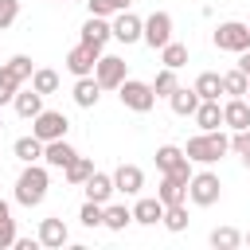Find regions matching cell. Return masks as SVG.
I'll return each mask as SVG.
<instances>
[{
  "label": "cell",
  "mask_w": 250,
  "mask_h": 250,
  "mask_svg": "<svg viewBox=\"0 0 250 250\" xmlns=\"http://www.w3.org/2000/svg\"><path fill=\"white\" fill-rule=\"evenodd\" d=\"M184 152H188V160L191 164H215V160H223L227 152H230V137L227 133H219V129H199L188 145H184Z\"/></svg>",
  "instance_id": "obj_1"
},
{
  "label": "cell",
  "mask_w": 250,
  "mask_h": 250,
  "mask_svg": "<svg viewBox=\"0 0 250 250\" xmlns=\"http://www.w3.org/2000/svg\"><path fill=\"white\" fill-rule=\"evenodd\" d=\"M47 188H51V176L47 168L35 160V164H23V172L16 176V203L20 207H39L47 199Z\"/></svg>",
  "instance_id": "obj_2"
},
{
  "label": "cell",
  "mask_w": 250,
  "mask_h": 250,
  "mask_svg": "<svg viewBox=\"0 0 250 250\" xmlns=\"http://www.w3.org/2000/svg\"><path fill=\"white\" fill-rule=\"evenodd\" d=\"M31 74H35L31 59H27V55H12V59L0 66V105H8V102L20 94V86L31 82Z\"/></svg>",
  "instance_id": "obj_3"
},
{
  "label": "cell",
  "mask_w": 250,
  "mask_h": 250,
  "mask_svg": "<svg viewBox=\"0 0 250 250\" xmlns=\"http://www.w3.org/2000/svg\"><path fill=\"white\" fill-rule=\"evenodd\" d=\"M117 98H121V105L133 109V113H148V109L156 105L152 82H141V78H125V82L117 86Z\"/></svg>",
  "instance_id": "obj_4"
},
{
  "label": "cell",
  "mask_w": 250,
  "mask_h": 250,
  "mask_svg": "<svg viewBox=\"0 0 250 250\" xmlns=\"http://www.w3.org/2000/svg\"><path fill=\"white\" fill-rule=\"evenodd\" d=\"M219 195H223V184H219V176H215L211 168H203V172H195V176L188 180V199H191L195 207H215Z\"/></svg>",
  "instance_id": "obj_5"
},
{
  "label": "cell",
  "mask_w": 250,
  "mask_h": 250,
  "mask_svg": "<svg viewBox=\"0 0 250 250\" xmlns=\"http://www.w3.org/2000/svg\"><path fill=\"white\" fill-rule=\"evenodd\" d=\"M215 47L219 51H230V55H238V51H246L250 47V23H238V20H227V23H219L215 27Z\"/></svg>",
  "instance_id": "obj_6"
},
{
  "label": "cell",
  "mask_w": 250,
  "mask_h": 250,
  "mask_svg": "<svg viewBox=\"0 0 250 250\" xmlns=\"http://www.w3.org/2000/svg\"><path fill=\"white\" fill-rule=\"evenodd\" d=\"M98 59H102V47H94V43H82V39H78V43L66 51V70H70L74 78H86V74H94Z\"/></svg>",
  "instance_id": "obj_7"
},
{
  "label": "cell",
  "mask_w": 250,
  "mask_h": 250,
  "mask_svg": "<svg viewBox=\"0 0 250 250\" xmlns=\"http://www.w3.org/2000/svg\"><path fill=\"white\" fill-rule=\"evenodd\" d=\"M31 133L47 145V141L66 137V133H70V121H66V113H59V109H43L39 117H31Z\"/></svg>",
  "instance_id": "obj_8"
},
{
  "label": "cell",
  "mask_w": 250,
  "mask_h": 250,
  "mask_svg": "<svg viewBox=\"0 0 250 250\" xmlns=\"http://www.w3.org/2000/svg\"><path fill=\"white\" fill-rule=\"evenodd\" d=\"M94 78L102 82V90H117V86L129 78V66H125L121 55H102L98 66H94Z\"/></svg>",
  "instance_id": "obj_9"
},
{
  "label": "cell",
  "mask_w": 250,
  "mask_h": 250,
  "mask_svg": "<svg viewBox=\"0 0 250 250\" xmlns=\"http://www.w3.org/2000/svg\"><path fill=\"white\" fill-rule=\"evenodd\" d=\"M113 39H117V43H125V47H129V43H137V39H145V20H141V16H133L129 8H125V12H117V16H113Z\"/></svg>",
  "instance_id": "obj_10"
},
{
  "label": "cell",
  "mask_w": 250,
  "mask_h": 250,
  "mask_svg": "<svg viewBox=\"0 0 250 250\" xmlns=\"http://www.w3.org/2000/svg\"><path fill=\"white\" fill-rule=\"evenodd\" d=\"M145 43H148L152 51H160L164 43H172V16H168V12H152V16L145 20Z\"/></svg>",
  "instance_id": "obj_11"
},
{
  "label": "cell",
  "mask_w": 250,
  "mask_h": 250,
  "mask_svg": "<svg viewBox=\"0 0 250 250\" xmlns=\"http://www.w3.org/2000/svg\"><path fill=\"white\" fill-rule=\"evenodd\" d=\"M66 242H70V230H66V223H62L59 215H51V219L39 223V246L59 250V246H66Z\"/></svg>",
  "instance_id": "obj_12"
},
{
  "label": "cell",
  "mask_w": 250,
  "mask_h": 250,
  "mask_svg": "<svg viewBox=\"0 0 250 250\" xmlns=\"http://www.w3.org/2000/svg\"><path fill=\"white\" fill-rule=\"evenodd\" d=\"M113 188H117L121 195H137V191L145 188V172H141L137 164H117V168H113Z\"/></svg>",
  "instance_id": "obj_13"
},
{
  "label": "cell",
  "mask_w": 250,
  "mask_h": 250,
  "mask_svg": "<svg viewBox=\"0 0 250 250\" xmlns=\"http://www.w3.org/2000/svg\"><path fill=\"white\" fill-rule=\"evenodd\" d=\"M133 223H141V227H156V223H164V203H160V195H145V199H137V203H133Z\"/></svg>",
  "instance_id": "obj_14"
},
{
  "label": "cell",
  "mask_w": 250,
  "mask_h": 250,
  "mask_svg": "<svg viewBox=\"0 0 250 250\" xmlns=\"http://www.w3.org/2000/svg\"><path fill=\"white\" fill-rule=\"evenodd\" d=\"M12 105H16V113H20L23 121H31V117L43 113V94H39L35 86H20V94L12 98Z\"/></svg>",
  "instance_id": "obj_15"
},
{
  "label": "cell",
  "mask_w": 250,
  "mask_h": 250,
  "mask_svg": "<svg viewBox=\"0 0 250 250\" xmlns=\"http://www.w3.org/2000/svg\"><path fill=\"white\" fill-rule=\"evenodd\" d=\"M199 94H195V86H176L172 90V98H168V105H172V113L176 117H195V109H199Z\"/></svg>",
  "instance_id": "obj_16"
},
{
  "label": "cell",
  "mask_w": 250,
  "mask_h": 250,
  "mask_svg": "<svg viewBox=\"0 0 250 250\" xmlns=\"http://www.w3.org/2000/svg\"><path fill=\"white\" fill-rule=\"evenodd\" d=\"M82 191H86V199H94V203H109V195L117 191V188H113V172H98V168H94V176L82 184Z\"/></svg>",
  "instance_id": "obj_17"
},
{
  "label": "cell",
  "mask_w": 250,
  "mask_h": 250,
  "mask_svg": "<svg viewBox=\"0 0 250 250\" xmlns=\"http://www.w3.org/2000/svg\"><path fill=\"white\" fill-rule=\"evenodd\" d=\"M223 125L227 129H250V102L246 98H227L223 102Z\"/></svg>",
  "instance_id": "obj_18"
},
{
  "label": "cell",
  "mask_w": 250,
  "mask_h": 250,
  "mask_svg": "<svg viewBox=\"0 0 250 250\" xmlns=\"http://www.w3.org/2000/svg\"><path fill=\"white\" fill-rule=\"evenodd\" d=\"M113 39V23L105 20V16H90L86 23H82V43H94V47H105Z\"/></svg>",
  "instance_id": "obj_19"
},
{
  "label": "cell",
  "mask_w": 250,
  "mask_h": 250,
  "mask_svg": "<svg viewBox=\"0 0 250 250\" xmlns=\"http://www.w3.org/2000/svg\"><path fill=\"white\" fill-rule=\"evenodd\" d=\"M74 156H78V152H74V145H66V137L43 145V164H47V168H66Z\"/></svg>",
  "instance_id": "obj_20"
},
{
  "label": "cell",
  "mask_w": 250,
  "mask_h": 250,
  "mask_svg": "<svg viewBox=\"0 0 250 250\" xmlns=\"http://www.w3.org/2000/svg\"><path fill=\"white\" fill-rule=\"evenodd\" d=\"M98 98H102V82H98L94 74H86V78H78V82H74V105L94 109V105H98Z\"/></svg>",
  "instance_id": "obj_21"
},
{
  "label": "cell",
  "mask_w": 250,
  "mask_h": 250,
  "mask_svg": "<svg viewBox=\"0 0 250 250\" xmlns=\"http://www.w3.org/2000/svg\"><path fill=\"white\" fill-rule=\"evenodd\" d=\"M160 203L164 207H176V203H188V184H180L176 176H160V188H156Z\"/></svg>",
  "instance_id": "obj_22"
},
{
  "label": "cell",
  "mask_w": 250,
  "mask_h": 250,
  "mask_svg": "<svg viewBox=\"0 0 250 250\" xmlns=\"http://www.w3.org/2000/svg\"><path fill=\"white\" fill-rule=\"evenodd\" d=\"M195 94H199L203 102H219V94H223V74H219V70H203V74L195 78Z\"/></svg>",
  "instance_id": "obj_23"
},
{
  "label": "cell",
  "mask_w": 250,
  "mask_h": 250,
  "mask_svg": "<svg viewBox=\"0 0 250 250\" xmlns=\"http://www.w3.org/2000/svg\"><path fill=\"white\" fill-rule=\"evenodd\" d=\"M12 152H16V160L20 164H35V160H43V141L31 133V137H20L16 145H12Z\"/></svg>",
  "instance_id": "obj_24"
},
{
  "label": "cell",
  "mask_w": 250,
  "mask_h": 250,
  "mask_svg": "<svg viewBox=\"0 0 250 250\" xmlns=\"http://www.w3.org/2000/svg\"><path fill=\"white\" fill-rule=\"evenodd\" d=\"M62 176H66V184H70V188H82V184L94 176V160H90V156H74V160L62 168Z\"/></svg>",
  "instance_id": "obj_25"
},
{
  "label": "cell",
  "mask_w": 250,
  "mask_h": 250,
  "mask_svg": "<svg viewBox=\"0 0 250 250\" xmlns=\"http://www.w3.org/2000/svg\"><path fill=\"white\" fill-rule=\"evenodd\" d=\"M195 125H199L203 133H207V129H219V125H223V105H219V102H199Z\"/></svg>",
  "instance_id": "obj_26"
},
{
  "label": "cell",
  "mask_w": 250,
  "mask_h": 250,
  "mask_svg": "<svg viewBox=\"0 0 250 250\" xmlns=\"http://www.w3.org/2000/svg\"><path fill=\"white\" fill-rule=\"evenodd\" d=\"M184 160H188V152H184L180 145H160V148H156V168H160V176L172 172V168L184 164Z\"/></svg>",
  "instance_id": "obj_27"
},
{
  "label": "cell",
  "mask_w": 250,
  "mask_h": 250,
  "mask_svg": "<svg viewBox=\"0 0 250 250\" xmlns=\"http://www.w3.org/2000/svg\"><path fill=\"white\" fill-rule=\"evenodd\" d=\"M129 223H133V207H125V203H105V223H102V227L125 230Z\"/></svg>",
  "instance_id": "obj_28"
},
{
  "label": "cell",
  "mask_w": 250,
  "mask_h": 250,
  "mask_svg": "<svg viewBox=\"0 0 250 250\" xmlns=\"http://www.w3.org/2000/svg\"><path fill=\"white\" fill-rule=\"evenodd\" d=\"M160 62L164 66H172V70H180V66H188V43H164L160 47Z\"/></svg>",
  "instance_id": "obj_29"
},
{
  "label": "cell",
  "mask_w": 250,
  "mask_h": 250,
  "mask_svg": "<svg viewBox=\"0 0 250 250\" xmlns=\"http://www.w3.org/2000/svg\"><path fill=\"white\" fill-rule=\"evenodd\" d=\"M246 86H250V74H242L238 66L223 74V94H230V98H246Z\"/></svg>",
  "instance_id": "obj_30"
},
{
  "label": "cell",
  "mask_w": 250,
  "mask_h": 250,
  "mask_svg": "<svg viewBox=\"0 0 250 250\" xmlns=\"http://www.w3.org/2000/svg\"><path fill=\"white\" fill-rule=\"evenodd\" d=\"M31 86H35V90L47 98V94H55V90H59V74H55L51 66H35V74H31Z\"/></svg>",
  "instance_id": "obj_31"
},
{
  "label": "cell",
  "mask_w": 250,
  "mask_h": 250,
  "mask_svg": "<svg viewBox=\"0 0 250 250\" xmlns=\"http://www.w3.org/2000/svg\"><path fill=\"white\" fill-rule=\"evenodd\" d=\"M78 219H82V227H102L105 223V203H94V199H86L82 203V211H78Z\"/></svg>",
  "instance_id": "obj_32"
},
{
  "label": "cell",
  "mask_w": 250,
  "mask_h": 250,
  "mask_svg": "<svg viewBox=\"0 0 250 250\" xmlns=\"http://www.w3.org/2000/svg\"><path fill=\"white\" fill-rule=\"evenodd\" d=\"M238 242H242V234H238L234 227H215V230H211V246H215V250H234Z\"/></svg>",
  "instance_id": "obj_33"
},
{
  "label": "cell",
  "mask_w": 250,
  "mask_h": 250,
  "mask_svg": "<svg viewBox=\"0 0 250 250\" xmlns=\"http://www.w3.org/2000/svg\"><path fill=\"white\" fill-rule=\"evenodd\" d=\"M90 16H117L125 8H133V0H86Z\"/></svg>",
  "instance_id": "obj_34"
},
{
  "label": "cell",
  "mask_w": 250,
  "mask_h": 250,
  "mask_svg": "<svg viewBox=\"0 0 250 250\" xmlns=\"http://www.w3.org/2000/svg\"><path fill=\"white\" fill-rule=\"evenodd\" d=\"M180 82H176V70L172 66H164V70H156V78H152V90H156V98H172V90H176Z\"/></svg>",
  "instance_id": "obj_35"
},
{
  "label": "cell",
  "mask_w": 250,
  "mask_h": 250,
  "mask_svg": "<svg viewBox=\"0 0 250 250\" xmlns=\"http://www.w3.org/2000/svg\"><path fill=\"white\" fill-rule=\"evenodd\" d=\"M164 227H168L172 234L188 230V207H184V203H176V207H164Z\"/></svg>",
  "instance_id": "obj_36"
},
{
  "label": "cell",
  "mask_w": 250,
  "mask_h": 250,
  "mask_svg": "<svg viewBox=\"0 0 250 250\" xmlns=\"http://www.w3.org/2000/svg\"><path fill=\"white\" fill-rule=\"evenodd\" d=\"M230 152L250 168V129H234V137H230Z\"/></svg>",
  "instance_id": "obj_37"
},
{
  "label": "cell",
  "mask_w": 250,
  "mask_h": 250,
  "mask_svg": "<svg viewBox=\"0 0 250 250\" xmlns=\"http://www.w3.org/2000/svg\"><path fill=\"white\" fill-rule=\"evenodd\" d=\"M20 20V0H0V31H8Z\"/></svg>",
  "instance_id": "obj_38"
},
{
  "label": "cell",
  "mask_w": 250,
  "mask_h": 250,
  "mask_svg": "<svg viewBox=\"0 0 250 250\" xmlns=\"http://www.w3.org/2000/svg\"><path fill=\"white\" fill-rule=\"evenodd\" d=\"M8 246H16V219L12 215L0 219V250H8Z\"/></svg>",
  "instance_id": "obj_39"
},
{
  "label": "cell",
  "mask_w": 250,
  "mask_h": 250,
  "mask_svg": "<svg viewBox=\"0 0 250 250\" xmlns=\"http://www.w3.org/2000/svg\"><path fill=\"white\" fill-rule=\"evenodd\" d=\"M238 70H242V74H250V47H246V51H238Z\"/></svg>",
  "instance_id": "obj_40"
},
{
  "label": "cell",
  "mask_w": 250,
  "mask_h": 250,
  "mask_svg": "<svg viewBox=\"0 0 250 250\" xmlns=\"http://www.w3.org/2000/svg\"><path fill=\"white\" fill-rule=\"evenodd\" d=\"M39 238H16V250H35Z\"/></svg>",
  "instance_id": "obj_41"
},
{
  "label": "cell",
  "mask_w": 250,
  "mask_h": 250,
  "mask_svg": "<svg viewBox=\"0 0 250 250\" xmlns=\"http://www.w3.org/2000/svg\"><path fill=\"white\" fill-rule=\"evenodd\" d=\"M4 215H12V203H8V199H0V219H4Z\"/></svg>",
  "instance_id": "obj_42"
},
{
  "label": "cell",
  "mask_w": 250,
  "mask_h": 250,
  "mask_svg": "<svg viewBox=\"0 0 250 250\" xmlns=\"http://www.w3.org/2000/svg\"><path fill=\"white\" fill-rule=\"evenodd\" d=\"M246 102H250V86H246Z\"/></svg>",
  "instance_id": "obj_43"
},
{
  "label": "cell",
  "mask_w": 250,
  "mask_h": 250,
  "mask_svg": "<svg viewBox=\"0 0 250 250\" xmlns=\"http://www.w3.org/2000/svg\"><path fill=\"white\" fill-rule=\"evenodd\" d=\"M246 242H250V230H246Z\"/></svg>",
  "instance_id": "obj_44"
},
{
  "label": "cell",
  "mask_w": 250,
  "mask_h": 250,
  "mask_svg": "<svg viewBox=\"0 0 250 250\" xmlns=\"http://www.w3.org/2000/svg\"><path fill=\"white\" fill-rule=\"evenodd\" d=\"M0 129H4V117H0Z\"/></svg>",
  "instance_id": "obj_45"
},
{
  "label": "cell",
  "mask_w": 250,
  "mask_h": 250,
  "mask_svg": "<svg viewBox=\"0 0 250 250\" xmlns=\"http://www.w3.org/2000/svg\"><path fill=\"white\" fill-rule=\"evenodd\" d=\"M82 4H86V0H82Z\"/></svg>",
  "instance_id": "obj_46"
}]
</instances>
